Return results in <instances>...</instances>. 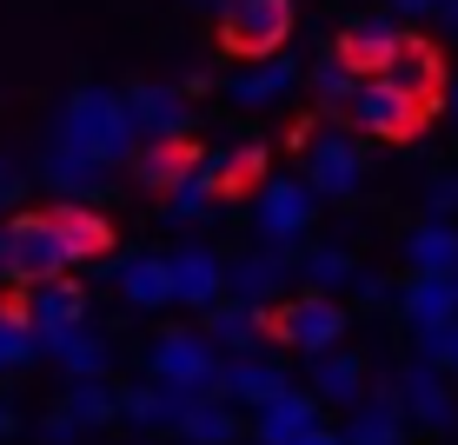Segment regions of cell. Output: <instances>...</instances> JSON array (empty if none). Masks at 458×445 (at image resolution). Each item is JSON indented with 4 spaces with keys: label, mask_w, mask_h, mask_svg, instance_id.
I'll list each match as a JSON object with an SVG mask.
<instances>
[{
    "label": "cell",
    "mask_w": 458,
    "mask_h": 445,
    "mask_svg": "<svg viewBox=\"0 0 458 445\" xmlns=\"http://www.w3.org/2000/svg\"><path fill=\"white\" fill-rule=\"evenodd\" d=\"M306 180L319 200H352L366 186V147L352 133H319L306 147Z\"/></svg>",
    "instance_id": "obj_9"
},
{
    "label": "cell",
    "mask_w": 458,
    "mask_h": 445,
    "mask_svg": "<svg viewBox=\"0 0 458 445\" xmlns=\"http://www.w3.org/2000/svg\"><path fill=\"white\" fill-rule=\"evenodd\" d=\"M399 406H405V419L419 425V432H452L458 425V399H452V379H445V365H425V359H412L399 372Z\"/></svg>",
    "instance_id": "obj_10"
},
{
    "label": "cell",
    "mask_w": 458,
    "mask_h": 445,
    "mask_svg": "<svg viewBox=\"0 0 458 445\" xmlns=\"http://www.w3.org/2000/svg\"><path fill=\"white\" fill-rule=\"evenodd\" d=\"M299 87V60L286 54V47H279V54H266V60H252V67L240 73V81H233L226 93L240 107H273V100H286V93Z\"/></svg>",
    "instance_id": "obj_23"
},
{
    "label": "cell",
    "mask_w": 458,
    "mask_h": 445,
    "mask_svg": "<svg viewBox=\"0 0 458 445\" xmlns=\"http://www.w3.org/2000/svg\"><path fill=\"white\" fill-rule=\"evenodd\" d=\"M352 286H359V299H366V306H386V299H392V286L378 279V273H359Z\"/></svg>",
    "instance_id": "obj_39"
},
{
    "label": "cell",
    "mask_w": 458,
    "mask_h": 445,
    "mask_svg": "<svg viewBox=\"0 0 458 445\" xmlns=\"http://www.w3.org/2000/svg\"><path fill=\"white\" fill-rule=\"evenodd\" d=\"M299 273H306L312 293H333V286H352L359 279V266H352V252H345V246H312L306 260H299Z\"/></svg>",
    "instance_id": "obj_34"
},
{
    "label": "cell",
    "mask_w": 458,
    "mask_h": 445,
    "mask_svg": "<svg viewBox=\"0 0 458 445\" xmlns=\"http://www.w3.org/2000/svg\"><path fill=\"white\" fill-rule=\"evenodd\" d=\"M293 445H345V432H333V425H312V432L293 439Z\"/></svg>",
    "instance_id": "obj_41"
},
{
    "label": "cell",
    "mask_w": 458,
    "mask_h": 445,
    "mask_svg": "<svg viewBox=\"0 0 458 445\" xmlns=\"http://www.w3.org/2000/svg\"><path fill=\"white\" fill-rule=\"evenodd\" d=\"M13 425H21V419H13V406H7V399H0V439H7V432H13Z\"/></svg>",
    "instance_id": "obj_43"
},
{
    "label": "cell",
    "mask_w": 458,
    "mask_h": 445,
    "mask_svg": "<svg viewBox=\"0 0 458 445\" xmlns=\"http://www.w3.org/2000/svg\"><path fill=\"white\" fill-rule=\"evenodd\" d=\"M452 114H458V81H452Z\"/></svg>",
    "instance_id": "obj_44"
},
{
    "label": "cell",
    "mask_w": 458,
    "mask_h": 445,
    "mask_svg": "<svg viewBox=\"0 0 458 445\" xmlns=\"http://www.w3.org/2000/svg\"><path fill=\"white\" fill-rule=\"evenodd\" d=\"M425 206H432V219H452L458 213V173H438L432 193H425Z\"/></svg>",
    "instance_id": "obj_37"
},
{
    "label": "cell",
    "mask_w": 458,
    "mask_h": 445,
    "mask_svg": "<svg viewBox=\"0 0 458 445\" xmlns=\"http://www.w3.org/2000/svg\"><path fill=\"white\" fill-rule=\"evenodd\" d=\"M372 81H392V87H405V93H438L445 67H438V47H432V40L405 34V47H399V54H392L386 67L372 73Z\"/></svg>",
    "instance_id": "obj_27"
},
{
    "label": "cell",
    "mask_w": 458,
    "mask_h": 445,
    "mask_svg": "<svg viewBox=\"0 0 458 445\" xmlns=\"http://www.w3.org/2000/svg\"><path fill=\"white\" fill-rule=\"evenodd\" d=\"M293 386V372L279 359H266V353H233L226 365H219V399L226 406H246V412H259L266 399H279V392Z\"/></svg>",
    "instance_id": "obj_11"
},
{
    "label": "cell",
    "mask_w": 458,
    "mask_h": 445,
    "mask_svg": "<svg viewBox=\"0 0 458 445\" xmlns=\"http://www.w3.org/2000/svg\"><path fill=\"white\" fill-rule=\"evenodd\" d=\"M47 213H54L60 240H67V252H73V266L106 260V246H114V227H106V213H100L93 200H60V206H47Z\"/></svg>",
    "instance_id": "obj_19"
},
{
    "label": "cell",
    "mask_w": 458,
    "mask_h": 445,
    "mask_svg": "<svg viewBox=\"0 0 458 445\" xmlns=\"http://www.w3.org/2000/svg\"><path fill=\"white\" fill-rule=\"evenodd\" d=\"M40 359V326L27 320V306H0V372H21Z\"/></svg>",
    "instance_id": "obj_31"
},
{
    "label": "cell",
    "mask_w": 458,
    "mask_h": 445,
    "mask_svg": "<svg viewBox=\"0 0 458 445\" xmlns=\"http://www.w3.org/2000/svg\"><path fill=\"white\" fill-rule=\"evenodd\" d=\"M133 160H140V180H147V186H166V193H173V186L199 167V147H193V140H140Z\"/></svg>",
    "instance_id": "obj_30"
},
{
    "label": "cell",
    "mask_w": 458,
    "mask_h": 445,
    "mask_svg": "<svg viewBox=\"0 0 458 445\" xmlns=\"http://www.w3.org/2000/svg\"><path fill=\"white\" fill-rule=\"evenodd\" d=\"M419 359H425V365H445V372H452V365H458V320L425 326V332H419Z\"/></svg>",
    "instance_id": "obj_36"
},
{
    "label": "cell",
    "mask_w": 458,
    "mask_h": 445,
    "mask_svg": "<svg viewBox=\"0 0 458 445\" xmlns=\"http://www.w3.org/2000/svg\"><path fill=\"white\" fill-rule=\"evenodd\" d=\"M359 87H366V73H359L352 60L339 54V47H333V54H319V60H312V93H319L326 107H345Z\"/></svg>",
    "instance_id": "obj_33"
},
{
    "label": "cell",
    "mask_w": 458,
    "mask_h": 445,
    "mask_svg": "<svg viewBox=\"0 0 458 445\" xmlns=\"http://www.w3.org/2000/svg\"><path fill=\"white\" fill-rule=\"evenodd\" d=\"M399 312H405V326H412V332L458 320V286H452V273H412V279L399 286Z\"/></svg>",
    "instance_id": "obj_21"
},
{
    "label": "cell",
    "mask_w": 458,
    "mask_h": 445,
    "mask_svg": "<svg viewBox=\"0 0 458 445\" xmlns=\"http://www.w3.org/2000/svg\"><path fill=\"white\" fill-rule=\"evenodd\" d=\"M54 140L73 147L81 160H93L100 173L140 153V133H133V120H126V100L106 93V87H73L67 107L54 114Z\"/></svg>",
    "instance_id": "obj_1"
},
{
    "label": "cell",
    "mask_w": 458,
    "mask_h": 445,
    "mask_svg": "<svg viewBox=\"0 0 458 445\" xmlns=\"http://www.w3.org/2000/svg\"><path fill=\"white\" fill-rule=\"evenodd\" d=\"M180 439L186 445H233L240 439V406H226L219 392H193L180 412Z\"/></svg>",
    "instance_id": "obj_25"
},
{
    "label": "cell",
    "mask_w": 458,
    "mask_h": 445,
    "mask_svg": "<svg viewBox=\"0 0 458 445\" xmlns=\"http://www.w3.org/2000/svg\"><path fill=\"white\" fill-rule=\"evenodd\" d=\"M193 392L166 386V379H140V386L120 392V419L133 425V432H180V412Z\"/></svg>",
    "instance_id": "obj_17"
},
{
    "label": "cell",
    "mask_w": 458,
    "mask_h": 445,
    "mask_svg": "<svg viewBox=\"0 0 458 445\" xmlns=\"http://www.w3.org/2000/svg\"><path fill=\"white\" fill-rule=\"evenodd\" d=\"M312 213H319V193H312V180H293V173H279V180H259V240L299 246V240L312 233Z\"/></svg>",
    "instance_id": "obj_7"
},
{
    "label": "cell",
    "mask_w": 458,
    "mask_h": 445,
    "mask_svg": "<svg viewBox=\"0 0 458 445\" xmlns=\"http://www.w3.org/2000/svg\"><path fill=\"white\" fill-rule=\"evenodd\" d=\"M213 186L207 180H199V173H186V180L180 186H173V193H166V219H180V227H193V219H207L213 213Z\"/></svg>",
    "instance_id": "obj_35"
},
{
    "label": "cell",
    "mask_w": 458,
    "mask_h": 445,
    "mask_svg": "<svg viewBox=\"0 0 458 445\" xmlns=\"http://www.w3.org/2000/svg\"><path fill=\"white\" fill-rule=\"evenodd\" d=\"M392 13L399 21H425V13H438V0H392Z\"/></svg>",
    "instance_id": "obj_40"
},
{
    "label": "cell",
    "mask_w": 458,
    "mask_h": 445,
    "mask_svg": "<svg viewBox=\"0 0 458 445\" xmlns=\"http://www.w3.org/2000/svg\"><path fill=\"white\" fill-rule=\"evenodd\" d=\"M199 7H226V0H199Z\"/></svg>",
    "instance_id": "obj_45"
},
{
    "label": "cell",
    "mask_w": 458,
    "mask_h": 445,
    "mask_svg": "<svg viewBox=\"0 0 458 445\" xmlns=\"http://www.w3.org/2000/svg\"><path fill=\"white\" fill-rule=\"evenodd\" d=\"M312 392H319L326 406H345V412H352L359 399H366V359L345 353V346L319 353V359H312Z\"/></svg>",
    "instance_id": "obj_24"
},
{
    "label": "cell",
    "mask_w": 458,
    "mask_h": 445,
    "mask_svg": "<svg viewBox=\"0 0 458 445\" xmlns=\"http://www.w3.org/2000/svg\"><path fill=\"white\" fill-rule=\"evenodd\" d=\"M114 286L126 293V306L160 312V306H173V260H160V252H126L114 266Z\"/></svg>",
    "instance_id": "obj_20"
},
{
    "label": "cell",
    "mask_w": 458,
    "mask_h": 445,
    "mask_svg": "<svg viewBox=\"0 0 458 445\" xmlns=\"http://www.w3.org/2000/svg\"><path fill=\"white\" fill-rule=\"evenodd\" d=\"M60 412H67V419H81L87 432H93V425L120 419V392L106 386V379H73V386H67V399H60Z\"/></svg>",
    "instance_id": "obj_32"
},
{
    "label": "cell",
    "mask_w": 458,
    "mask_h": 445,
    "mask_svg": "<svg viewBox=\"0 0 458 445\" xmlns=\"http://www.w3.org/2000/svg\"><path fill=\"white\" fill-rule=\"evenodd\" d=\"M452 286H458V273H452Z\"/></svg>",
    "instance_id": "obj_47"
},
{
    "label": "cell",
    "mask_w": 458,
    "mask_h": 445,
    "mask_svg": "<svg viewBox=\"0 0 458 445\" xmlns=\"http://www.w3.org/2000/svg\"><path fill=\"white\" fill-rule=\"evenodd\" d=\"M40 353L54 359L67 379H106V359H114V346H106L100 332L81 320V326H54V332H40Z\"/></svg>",
    "instance_id": "obj_15"
},
{
    "label": "cell",
    "mask_w": 458,
    "mask_h": 445,
    "mask_svg": "<svg viewBox=\"0 0 458 445\" xmlns=\"http://www.w3.org/2000/svg\"><path fill=\"white\" fill-rule=\"evenodd\" d=\"M73 273V252L60 240L54 213H13L0 227V279L7 286H40V279H60Z\"/></svg>",
    "instance_id": "obj_2"
},
{
    "label": "cell",
    "mask_w": 458,
    "mask_h": 445,
    "mask_svg": "<svg viewBox=\"0 0 458 445\" xmlns=\"http://www.w3.org/2000/svg\"><path fill=\"white\" fill-rule=\"evenodd\" d=\"M120 100H126V120H133L140 140H186V126H193V93L186 87L140 81V87H126Z\"/></svg>",
    "instance_id": "obj_8"
},
{
    "label": "cell",
    "mask_w": 458,
    "mask_h": 445,
    "mask_svg": "<svg viewBox=\"0 0 458 445\" xmlns=\"http://www.w3.org/2000/svg\"><path fill=\"white\" fill-rule=\"evenodd\" d=\"M173 260V306H186V312H207L226 299V260H219L213 246H180V252H166Z\"/></svg>",
    "instance_id": "obj_12"
},
{
    "label": "cell",
    "mask_w": 458,
    "mask_h": 445,
    "mask_svg": "<svg viewBox=\"0 0 458 445\" xmlns=\"http://www.w3.org/2000/svg\"><path fill=\"white\" fill-rule=\"evenodd\" d=\"M286 279H293V246H273V240H259L246 260L226 266V293L259 299V306H266L273 293H286Z\"/></svg>",
    "instance_id": "obj_14"
},
{
    "label": "cell",
    "mask_w": 458,
    "mask_h": 445,
    "mask_svg": "<svg viewBox=\"0 0 458 445\" xmlns=\"http://www.w3.org/2000/svg\"><path fill=\"white\" fill-rule=\"evenodd\" d=\"M193 173L213 186L219 200L246 193V186H259V173H266V147H252V140H246V147H213V153H199Z\"/></svg>",
    "instance_id": "obj_22"
},
{
    "label": "cell",
    "mask_w": 458,
    "mask_h": 445,
    "mask_svg": "<svg viewBox=\"0 0 458 445\" xmlns=\"http://www.w3.org/2000/svg\"><path fill=\"white\" fill-rule=\"evenodd\" d=\"M266 332H273L279 346H293V353H306V359H319V353H333V346L345 339V306L333 293H293L286 306H266Z\"/></svg>",
    "instance_id": "obj_3"
},
{
    "label": "cell",
    "mask_w": 458,
    "mask_h": 445,
    "mask_svg": "<svg viewBox=\"0 0 458 445\" xmlns=\"http://www.w3.org/2000/svg\"><path fill=\"white\" fill-rule=\"evenodd\" d=\"M319 392L312 386H286L279 399H266L259 412H252V439L259 445H293V439H306L312 425H319Z\"/></svg>",
    "instance_id": "obj_13"
},
{
    "label": "cell",
    "mask_w": 458,
    "mask_h": 445,
    "mask_svg": "<svg viewBox=\"0 0 458 445\" xmlns=\"http://www.w3.org/2000/svg\"><path fill=\"white\" fill-rule=\"evenodd\" d=\"M40 432H47V445H73V439L87 432V425H81V419H67V412H54V419H47Z\"/></svg>",
    "instance_id": "obj_38"
},
{
    "label": "cell",
    "mask_w": 458,
    "mask_h": 445,
    "mask_svg": "<svg viewBox=\"0 0 458 445\" xmlns=\"http://www.w3.org/2000/svg\"><path fill=\"white\" fill-rule=\"evenodd\" d=\"M432 107H438V93H405V87H392V81H366L345 100V114H352L359 133H372V140H412L425 120H432Z\"/></svg>",
    "instance_id": "obj_4"
},
{
    "label": "cell",
    "mask_w": 458,
    "mask_h": 445,
    "mask_svg": "<svg viewBox=\"0 0 458 445\" xmlns=\"http://www.w3.org/2000/svg\"><path fill=\"white\" fill-rule=\"evenodd\" d=\"M345 445H405V432H412V419H405V406H399V392H366L352 412H345Z\"/></svg>",
    "instance_id": "obj_16"
},
{
    "label": "cell",
    "mask_w": 458,
    "mask_h": 445,
    "mask_svg": "<svg viewBox=\"0 0 458 445\" xmlns=\"http://www.w3.org/2000/svg\"><path fill=\"white\" fill-rule=\"evenodd\" d=\"M452 379H458V365H452Z\"/></svg>",
    "instance_id": "obj_46"
},
{
    "label": "cell",
    "mask_w": 458,
    "mask_h": 445,
    "mask_svg": "<svg viewBox=\"0 0 458 445\" xmlns=\"http://www.w3.org/2000/svg\"><path fill=\"white\" fill-rule=\"evenodd\" d=\"M405 266H412V273H458V227L425 213L419 227L405 233Z\"/></svg>",
    "instance_id": "obj_28"
},
{
    "label": "cell",
    "mask_w": 458,
    "mask_h": 445,
    "mask_svg": "<svg viewBox=\"0 0 458 445\" xmlns=\"http://www.w3.org/2000/svg\"><path fill=\"white\" fill-rule=\"evenodd\" d=\"M399 47H405V27H392V21H352V27L339 34V54L352 60L366 81H372L378 67H386L392 54H399Z\"/></svg>",
    "instance_id": "obj_29"
},
{
    "label": "cell",
    "mask_w": 458,
    "mask_h": 445,
    "mask_svg": "<svg viewBox=\"0 0 458 445\" xmlns=\"http://www.w3.org/2000/svg\"><path fill=\"white\" fill-rule=\"evenodd\" d=\"M438 21H445L452 34H458V0H438Z\"/></svg>",
    "instance_id": "obj_42"
},
{
    "label": "cell",
    "mask_w": 458,
    "mask_h": 445,
    "mask_svg": "<svg viewBox=\"0 0 458 445\" xmlns=\"http://www.w3.org/2000/svg\"><path fill=\"white\" fill-rule=\"evenodd\" d=\"M219 346L207 339V332H166V339H153L147 353V379H166V386L180 392H213L219 386Z\"/></svg>",
    "instance_id": "obj_6"
},
{
    "label": "cell",
    "mask_w": 458,
    "mask_h": 445,
    "mask_svg": "<svg viewBox=\"0 0 458 445\" xmlns=\"http://www.w3.org/2000/svg\"><path fill=\"white\" fill-rule=\"evenodd\" d=\"M286 34H293V0H226V7H219V40L240 60L279 54Z\"/></svg>",
    "instance_id": "obj_5"
},
{
    "label": "cell",
    "mask_w": 458,
    "mask_h": 445,
    "mask_svg": "<svg viewBox=\"0 0 458 445\" xmlns=\"http://www.w3.org/2000/svg\"><path fill=\"white\" fill-rule=\"evenodd\" d=\"M21 306H27V320H34L40 332H54V326H81V320H87V293H81V286H73L67 273H60V279H40V286H27Z\"/></svg>",
    "instance_id": "obj_26"
},
{
    "label": "cell",
    "mask_w": 458,
    "mask_h": 445,
    "mask_svg": "<svg viewBox=\"0 0 458 445\" xmlns=\"http://www.w3.org/2000/svg\"><path fill=\"white\" fill-rule=\"evenodd\" d=\"M199 332L219 346V353H259V332H266V306L259 299H240V293H226L219 306H207L199 312Z\"/></svg>",
    "instance_id": "obj_18"
}]
</instances>
